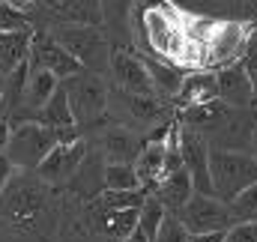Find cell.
Segmentation results:
<instances>
[{"instance_id": "obj_26", "label": "cell", "mask_w": 257, "mask_h": 242, "mask_svg": "<svg viewBox=\"0 0 257 242\" xmlns=\"http://www.w3.org/2000/svg\"><path fill=\"white\" fill-rule=\"evenodd\" d=\"M189 239H192V233H189L186 224L177 218V212H165V218H162V224H159V233H156L153 242H189Z\"/></svg>"}, {"instance_id": "obj_12", "label": "cell", "mask_w": 257, "mask_h": 242, "mask_svg": "<svg viewBox=\"0 0 257 242\" xmlns=\"http://www.w3.org/2000/svg\"><path fill=\"white\" fill-rule=\"evenodd\" d=\"M108 75L111 84L135 93V96H156L153 90V78L144 54H138L135 48H111V63H108Z\"/></svg>"}, {"instance_id": "obj_4", "label": "cell", "mask_w": 257, "mask_h": 242, "mask_svg": "<svg viewBox=\"0 0 257 242\" xmlns=\"http://www.w3.org/2000/svg\"><path fill=\"white\" fill-rule=\"evenodd\" d=\"M108 78L96 75V72H81L75 78L63 81V90L69 96L75 123L81 129V135H93L96 129H102L108 123Z\"/></svg>"}, {"instance_id": "obj_23", "label": "cell", "mask_w": 257, "mask_h": 242, "mask_svg": "<svg viewBox=\"0 0 257 242\" xmlns=\"http://www.w3.org/2000/svg\"><path fill=\"white\" fill-rule=\"evenodd\" d=\"M102 185H105V191H141L144 188L132 165H108V162H105Z\"/></svg>"}, {"instance_id": "obj_29", "label": "cell", "mask_w": 257, "mask_h": 242, "mask_svg": "<svg viewBox=\"0 0 257 242\" xmlns=\"http://www.w3.org/2000/svg\"><path fill=\"white\" fill-rule=\"evenodd\" d=\"M15 174H18V171H15V165H12V162L6 159V153H3V156H0V194H3V188L9 185V180H12Z\"/></svg>"}, {"instance_id": "obj_6", "label": "cell", "mask_w": 257, "mask_h": 242, "mask_svg": "<svg viewBox=\"0 0 257 242\" xmlns=\"http://www.w3.org/2000/svg\"><path fill=\"white\" fill-rule=\"evenodd\" d=\"M57 45L69 51L75 60L81 63L84 72H96V75H105L108 72V63H111V39L105 36L102 27H93V24H63V27H51L48 30Z\"/></svg>"}, {"instance_id": "obj_27", "label": "cell", "mask_w": 257, "mask_h": 242, "mask_svg": "<svg viewBox=\"0 0 257 242\" xmlns=\"http://www.w3.org/2000/svg\"><path fill=\"white\" fill-rule=\"evenodd\" d=\"M239 66L245 69V75H248V84H251V96H254V105H251V114L257 117V45L251 42L248 48H245V54L239 57Z\"/></svg>"}, {"instance_id": "obj_5", "label": "cell", "mask_w": 257, "mask_h": 242, "mask_svg": "<svg viewBox=\"0 0 257 242\" xmlns=\"http://www.w3.org/2000/svg\"><path fill=\"white\" fill-rule=\"evenodd\" d=\"M209 182L212 197L230 203L257 182V159L248 150H209Z\"/></svg>"}, {"instance_id": "obj_31", "label": "cell", "mask_w": 257, "mask_h": 242, "mask_svg": "<svg viewBox=\"0 0 257 242\" xmlns=\"http://www.w3.org/2000/svg\"><path fill=\"white\" fill-rule=\"evenodd\" d=\"M189 242H224V233H197Z\"/></svg>"}, {"instance_id": "obj_20", "label": "cell", "mask_w": 257, "mask_h": 242, "mask_svg": "<svg viewBox=\"0 0 257 242\" xmlns=\"http://www.w3.org/2000/svg\"><path fill=\"white\" fill-rule=\"evenodd\" d=\"M144 60H147V69H150V78H153V90H156V96L174 105V99H177V93H180V87H183L186 72L177 69L174 63L159 60V57H144Z\"/></svg>"}, {"instance_id": "obj_2", "label": "cell", "mask_w": 257, "mask_h": 242, "mask_svg": "<svg viewBox=\"0 0 257 242\" xmlns=\"http://www.w3.org/2000/svg\"><path fill=\"white\" fill-rule=\"evenodd\" d=\"M81 138V129H48L42 123H12V135H9V147H6V159L15 165V171H36L42 165V159L57 147Z\"/></svg>"}, {"instance_id": "obj_9", "label": "cell", "mask_w": 257, "mask_h": 242, "mask_svg": "<svg viewBox=\"0 0 257 242\" xmlns=\"http://www.w3.org/2000/svg\"><path fill=\"white\" fill-rule=\"evenodd\" d=\"M177 218L186 224V230L192 236H197V233H227L236 224L227 203L212 197V194H194L192 200L177 212Z\"/></svg>"}, {"instance_id": "obj_22", "label": "cell", "mask_w": 257, "mask_h": 242, "mask_svg": "<svg viewBox=\"0 0 257 242\" xmlns=\"http://www.w3.org/2000/svg\"><path fill=\"white\" fill-rule=\"evenodd\" d=\"M36 123L48 126V129H75V114H72V105H69V96H66L63 84L57 87V93L48 99V105L36 114Z\"/></svg>"}, {"instance_id": "obj_15", "label": "cell", "mask_w": 257, "mask_h": 242, "mask_svg": "<svg viewBox=\"0 0 257 242\" xmlns=\"http://www.w3.org/2000/svg\"><path fill=\"white\" fill-rule=\"evenodd\" d=\"M174 120H177V117H174ZM171 123L159 126L156 132H150V135L144 138V147H141V153H138V159H135V165H132L135 174H138V180H141V185H144L147 191L156 188V182L165 177V168H168V132H171Z\"/></svg>"}, {"instance_id": "obj_14", "label": "cell", "mask_w": 257, "mask_h": 242, "mask_svg": "<svg viewBox=\"0 0 257 242\" xmlns=\"http://www.w3.org/2000/svg\"><path fill=\"white\" fill-rule=\"evenodd\" d=\"M209 144L200 132H194L189 126L180 123V159L183 168L189 171L194 182V194H212V182H209Z\"/></svg>"}, {"instance_id": "obj_17", "label": "cell", "mask_w": 257, "mask_h": 242, "mask_svg": "<svg viewBox=\"0 0 257 242\" xmlns=\"http://www.w3.org/2000/svg\"><path fill=\"white\" fill-rule=\"evenodd\" d=\"M218 99V87H215V72L212 69H200V72H186L183 87L174 99V111H189V108H200Z\"/></svg>"}, {"instance_id": "obj_11", "label": "cell", "mask_w": 257, "mask_h": 242, "mask_svg": "<svg viewBox=\"0 0 257 242\" xmlns=\"http://www.w3.org/2000/svg\"><path fill=\"white\" fill-rule=\"evenodd\" d=\"M96 150L99 156L108 162V165H135L141 147H144V138L138 132H132L126 126H117V123H105L102 129H96L93 135H84Z\"/></svg>"}, {"instance_id": "obj_30", "label": "cell", "mask_w": 257, "mask_h": 242, "mask_svg": "<svg viewBox=\"0 0 257 242\" xmlns=\"http://www.w3.org/2000/svg\"><path fill=\"white\" fill-rule=\"evenodd\" d=\"M9 135H12V126H9V120L0 117V156H3L6 147H9Z\"/></svg>"}, {"instance_id": "obj_1", "label": "cell", "mask_w": 257, "mask_h": 242, "mask_svg": "<svg viewBox=\"0 0 257 242\" xmlns=\"http://www.w3.org/2000/svg\"><path fill=\"white\" fill-rule=\"evenodd\" d=\"M60 191L18 171L0 194V242H60Z\"/></svg>"}, {"instance_id": "obj_33", "label": "cell", "mask_w": 257, "mask_h": 242, "mask_svg": "<svg viewBox=\"0 0 257 242\" xmlns=\"http://www.w3.org/2000/svg\"><path fill=\"white\" fill-rule=\"evenodd\" d=\"M126 242H153V239H150V236H147L141 227H135V230L128 233V239H126Z\"/></svg>"}, {"instance_id": "obj_3", "label": "cell", "mask_w": 257, "mask_h": 242, "mask_svg": "<svg viewBox=\"0 0 257 242\" xmlns=\"http://www.w3.org/2000/svg\"><path fill=\"white\" fill-rule=\"evenodd\" d=\"M174 117H177L174 105L159 99V96H135V93H126L114 84L108 87V120L138 132L141 138H147L150 132L171 123Z\"/></svg>"}, {"instance_id": "obj_16", "label": "cell", "mask_w": 257, "mask_h": 242, "mask_svg": "<svg viewBox=\"0 0 257 242\" xmlns=\"http://www.w3.org/2000/svg\"><path fill=\"white\" fill-rule=\"evenodd\" d=\"M215 87H218V99L230 108H242V111H251L254 105V96H251V84H248V75L239 63H230L224 69H215Z\"/></svg>"}, {"instance_id": "obj_8", "label": "cell", "mask_w": 257, "mask_h": 242, "mask_svg": "<svg viewBox=\"0 0 257 242\" xmlns=\"http://www.w3.org/2000/svg\"><path fill=\"white\" fill-rule=\"evenodd\" d=\"M251 33H254V24L221 18L209 36V45H206V69L215 72V69H224L230 63H239L245 48L251 45Z\"/></svg>"}, {"instance_id": "obj_35", "label": "cell", "mask_w": 257, "mask_h": 242, "mask_svg": "<svg viewBox=\"0 0 257 242\" xmlns=\"http://www.w3.org/2000/svg\"><path fill=\"white\" fill-rule=\"evenodd\" d=\"M248 147H251L248 153H251V156L257 159V123H254V132H251V144H248Z\"/></svg>"}, {"instance_id": "obj_25", "label": "cell", "mask_w": 257, "mask_h": 242, "mask_svg": "<svg viewBox=\"0 0 257 242\" xmlns=\"http://www.w3.org/2000/svg\"><path fill=\"white\" fill-rule=\"evenodd\" d=\"M227 209H230V215H233L236 224H242V221H257V182L248 185L242 194H236V197L227 203Z\"/></svg>"}, {"instance_id": "obj_19", "label": "cell", "mask_w": 257, "mask_h": 242, "mask_svg": "<svg viewBox=\"0 0 257 242\" xmlns=\"http://www.w3.org/2000/svg\"><path fill=\"white\" fill-rule=\"evenodd\" d=\"M135 0H99L102 9V30L111 39L114 48H132V33H128V15H132Z\"/></svg>"}, {"instance_id": "obj_7", "label": "cell", "mask_w": 257, "mask_h": 242, "mask_svg": "<svg viewBox=\"0 0 257 242\" xmlns=\"http://www.w3.org/2000/svg\"><path fill=\"white\" fill-rule=\"evenodd\" d=\"M33 30H51L63 24H93L102 27L99 0H36L33 9Z\"/></svg>"}, {"instance_id": "obj_10", "label": "cell", "mask_w": 257, "mask_h": 242, "mask_svg": "<svg viewBox=\"0 0 257 242\" xmlns=\"http://www.w3.org/2000/svg\"><path fill=\"white\" fill-rule=\"evenodd\" d=\"M87 153H90V141H87L84 135L75 138V141H69V144H57V147L42 159V165H39L33 174L42 182H48L51 188H63L66 182L78 174V168L84 165Z\"/></svg>"}, {"instance_id": "obj_36", "label": "cell", "mask_w": 257, "mask_h": 242, "mask_svg": "<svg viewBox=\"0 0 257 242\" xmlns=\"http://www.w3.org/2000/svg\"><path fill=\"white\" fill-rule=\"evenodd\" d=\"M0 3H6V0H0Z\"/></svg>"}, {"instance_id": "obj_18", "label": "cell", "mask_w": 257, "mask_h": 242, "mask_svg": "<svg viewBox=\"0 0 257 242\" xmlns=\"http://www.w3.org/2000/svg\"><path fill=\"white\" fill-rule=\"evenodd\" d=\"M153 197H156L168 212H180V209L194 197V182H192V177H189V171H186V168H177V171L165 174L162 180L156 182Z\"/></svg>"}, {"instance_id": "obj_34", "label": "cell", "mask_w": 257, "mask_h": 242, "mask_svg": "<svg viewBox=\"0 0 257 242\" xmlns=\"http://www.w3.org/2000/svg\"><path fill=\"white\" fill-rule=\"evenodd\" d=\"M6 3H9V6H18V9H24V12H30L36 0H6Z\"/></svg>"}, {"instance_id": "obj_28", "label": "cell", "mask_w": 257, "mask_h": 242, "mask_svg": "<svg viewBox=\"0 0 257 242\" xmlns=\"http://www.w3.org/2000/svg\"><path fill=\"white\" fill-rule=\"evenodd\" d=\"M224 242H257V221L233 224V227L224 233Z\"/></svg>"}, {"instance_id": "obj_32", "label": "cell", "mask_w": 257, "mask_h": 242, "mask_svg": "<svg viewBox=\"0 0 257 242\" xmlns=\"http://www.w3.org/2000/svg\"><path fill=\"white\" fill-rule=\"evenodd\" d=\"M0 117L6 120V75H0Z\"/></svg>"}, {"instance_id": "obj_13", "label": "cell", "mask_w": 257, "mask_h": 242, "mask_svg": "<svg viewBox=\"0 0 257 242\" xmlns=\"http://www.w3.org/2000/svg\"><path fill=\"white\" fill-rule=\"evenodd\" d=\"M30 66L33 69H45V72H51L60 84L69 81V78H75V75H81L84 69H81V63L75 60L69 51H63L60 45H57V39L48 33V30H33V42H30Z\"/></svg>"}, {"instance_id": "obj_21", "label": "cell", "mask_w": 257, "mask_h": 242, "mask_svg": "<svg viewBox=\"0 0 257 242\" xmlns=\"http://www.w3.org/2000/svg\"><path fill=\"white\" fill-rule=\"evenodd\" d=\"M30 42L33 33H0V75H9L30 60Z\"/></svg>"}, {"instance_id": "obj_24", "label": "cell", "mask_w": 257, "mask_h": 242, "mask_svg": "<svg viewBox=\"0 0 257 242\" xmlns=\"http://www.w3.org/2000/svg\"><path fill=\"white\" fill-rule=\"evenodd\" d=\"M0 33H33V15L18 6L0 3Z\"/></svg>"}]
</instances>
